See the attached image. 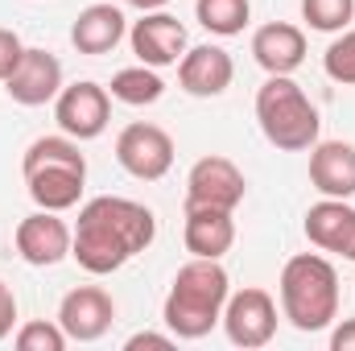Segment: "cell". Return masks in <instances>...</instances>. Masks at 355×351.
<instances>
[{"instance_id":"24","label":"cell","mask_w":355,"mask_h":351,"mask_svg":"<svg viewBox=\"0 0 355 351\" xmlns=\"http://www.w3.org/2000/svg\"><path fill=\"white\" fill-rule=\"evenodd\" d=\"M12 343L17 351H67V331L58 327V318L50 323V318H29V323H21L17 331H12Z\"/></svg>"},{"instance_id":"22","label":"cell","mask_w":355,"mask_h":351,"mask_svg":"<svg viewBox=\"0 0 355 351\" xmlns=\"http://www.w3.org/2000/svg\"><path fill=\"white\" fill-rule=\"evenodd\" d=\"M355 17V0H302V21L318 33H343Z\"/></svg>"},{"instance_id":"15","label":"cell","mask_w":355,"mask_h":351,"mask_svg":"<svg viewBox=\"0 0 355 351\" xmlns=\"http://www.w3.org/2000/svg\"><path fill=\"white\" fill-rule=\"evenodd\" d=\"M302 232H306V240L318 252H335L343 261H355V207H352V198H318L306 211Z\"/></svg>"},{"instance_id":"2","label":"cell","mask_w":355,"mask_h":351,"mask_svg":"<svg viewBox=\"0 0 355 351\" xmlns=\"http://www.w3.org/2000/svg\"><path fill=\"white\" fill-rule=\"evenodd\" d=\"M232 293V277L219 261H202L190 257L174 273L166 306H162V323L174 339H202L219 327L223 306Z\"/></svg>"},{"instance_id":"10","label":"cell","mask_w":355,"mask_h":351,"mask_svg":"<svg viewBox=\"0 0 355 351\" xmlns=\"http://www.w3.org/2000/svg\"><path fill=\"white\" fill-rule=\"evenodd\" d=\"M54 120H58V128H62L67 137H75V141H95V137H103V128H107V120H112V95H107V87H99V83H91V79H79V83H71V87L58 91V99H54Z\"/></svg>"},{"instance_id":"19","label":"cell","mask_w":355,"mask_h":351,"mask_svg":"<svg viewBox=\"0 0 355 351\" xmlns=\"http://www.w3.org/2000/svg\"><path fill=\"white\" fill-rule=\"evenodd\" d=\"M310 186L322 198H355V145L318 141L310 149Z\"/></svg>"},{"instance_id":"5","label":"cell","mask_w":355,"mask_h":351,"mask_svg":"<svg viewBox=\"0 0 355 351\" xmlns=\"http://www.w3.org/2000/svg\"><path fill=\"white\" fill-rule=\"evenodd\" d=\"M257 124L265 141L281 153H306L322 141L318 108L293 83V75H268L257 87Z\"/></svg>"},{"instance_id":"27","label":"cell","mask_w":355,"mask_h":351,"mask_svg":"<svg viewBox=\"0 0 355 351\" xmlns=\"http://www.w3.org/2000/svg\"><path fill=\"white\" fill-rule=\"evenodd\" d=\"M141 348H174V335L166 331V335H157V331H137V335H128L124 339V351H141Z\"/></svg>"},{"instance_id":"29","label":"cell","mask_w":355,"mask_h":351,"mask_svg":"<svg viewBox=\"0 0 355 351\" xmlns=\"http://www.w3.org/2000/svg\"><path fill=\"white\" fill-rule=\"evenodd\" d=\"M128 8H137V12H157V8H166L170 0H124Z\"/></svg>"},{"instance_id":"12","label":"cell","mask_w":355,"mask_h":351,"mask_svg":"<svg viewBox=\"0 0 355 351\" xmlns=\"http://www.w3.org/2000/svg\"><path fill=\"white\" fill-rule=\"evenodd\" d=\"M116 323V302L103 285H75L58 302V327L67 331L71 343H95L112 331Z\"/></svg>"},{"instance_id":"21","label":"cell","mask_w":355,"mask_h":351,"mask_svg":"<svg viewBox=\"0 0 355 351\" xmlns=\"http://www.w3.org/2000/svg\"><path fill=\"white\" fill-rule=\"evenodd\" d=\"M194 21L215 37H236L252 21V0H194Z\"/></svg>"},{"instance_id":"1","label":"cell","mask_w":355,"mask_h":351,"mask_svg":"<svg viewBox=\"0 0 355 351\" xmlns=\"http://www.w3.org/2000/svg\"><path fill=\"white\" fill-rule=\"evenodd\" d=\"M153 240H157V215L145 203L124 194H99L79 207L71 257L83 273L107 277L120 273L132 257H141Z\"/></svg>"},{"instance_id":"6","label":"cell","mask_w":355,"mask_h":351,"mask_svg":"<svg viewBox=\"0 0 355 351\" xmlns=\"http://www.w3.org/2000/svg\"><path fill=\"white\" fill-rule=\"evenodd\" d=\"M174 153H178L174 137L162 124H149V120H132L116 137V162L137 182H162L174 170Z\"/></svg>"},{"instance_id":"25","label":"cell","mask_w":355,"mask_h":351,"mask_svg":"<svg viewBox=\"0 0 355 351\" xmlns=\"http://www.w3.org/2000/svg\"><path fill=\"white\" fill-rule=\"evenodd\" d=\"M21 54H25V42L17 37V29H4V25H0V83L17 71Z\"/></svg>"},{"instance_id":"11","label":"cell","mask_w":355,"mask_h":351,"mask_svg":"<svg viewBox=\"0 0 355 351\" xmlns=\"http://www.w3.org/2000/svg\"><path fill=\"white\" fill-rule=\"evenodd\" d=\"M128 46L137 54V62L162 71V67H178V58L190 50L186 42V25L174 12L157 8V12H141V21L128 25Z\"/></svg>"},{"instance_id":"9","label":"cell","mask_w":355,"mask_h":351,"mask_svg":"<svg viewBox=\"0 0 355 351\" xmlns=\"http://www.w3.org/2000/svg\"><path fill=\"white\" fill-rule=\"evenodd\" d=\"M71 240H75V228H67L62 211H33L17 223L12 232V244H17V257L33 268H54L71 257Z\"/></svg>"},{"instance_id":"7","label":"cell","mask_w":355,"mask_h":351,"mask_svg":"<svg viewBox=\"0 0 355 351\" xmlns=\"http://www.w3.org/2000/svg\"><path fill=\"white\" fill-rule=\"evenodd\" d=\"M277 318L281 314H277L272 293L261 289V285H248V289L227 293V306H223L219 327H223L227 343H236V348H244V351H257V348H268L272 343Z\"/></svg>"},{"instance_id":"26","label":"cell","mask_w":355,"mask_h":351,"mask_svg":"<svg viewBox=\"0 0 355 351\" xmlns=\"http://www.w3.org/2000/svg\"><path fill=\"white\" fill-rule=\"evenodd\" d=\"M17 331V293L0 281V343Z\"/></svg>"},{"instance_id":"16","label":"cell","mask_w":355,"mask_h":351,"mask_svg":"<svg viewBox=\"0 0 355 351\" xmlns=\"http://www.w3.org/2000/svg\"><path fill=\"white\" fill-rule=\"evenodd\" d=\"M182 244L190 257L223 261L236 244V211L219 207H182Z\"/></svg>"},{"instance_id":"13","label":"cell","mask_w":355,"mask_h":351,"mask_svg":"<svg viewBox=\"0 0 355 351\" xmlns=\"http://www.w3.org/2000/svg\"><path fill=\"white\" fill-rule=\"evenodd\" d=\"M62 83V62L50 54V50H37V46H25L17 71L4 79V91L12 103L21 108H42V103H54Z\"/></svg>"},{"instance_id":"17","label":"cell","mask_w":355,"mask_h":351,"mask_svg":"<svg viewBox=\"0 0 355 351\" xmlns=\"http://www.w3.org/2000/svg\"><path fill=\"white\" fill-rule=\"evenodd\" d=\"M124 37H128V17H124L120 4H107V0L87 4V8L75 17V25H71V46H75L79 54H91V58L112 54Z\"/></svg>"},{"instance_id":"18","label":"cell","mask_w":355,"mask_h":351,"mask_svg":"<svg viewBox=\"0 0 355 351\" xmlns=\"http://www.w3.org/2000/svg\"><path fill=\"white\" fill-rule=\"evenodd\" d=\"M252 58L265 75H293L306 62V33L289 21H268L252 33Z\"/></svg>"},{"instance_id":"14","label":"cell","mask_w":355,"mask_h":351,"mask_svg":"<svg viewBox=\"0 0 355 351\" xmlns=\"http://www.w3.org/2000/svg\"><path fill=\"white\" fill-rule=\"evenodd\" d=\"M232 79H236V62H232V54L223 46L202 42V46H190L178 58V87L186 91V95H194V99L223 95V91L232 87Z\"/></svg>"},{"instance_id":"8","label":"cell","mask_w":355,"mask_h":351,"mask_svg":"<svg viewBox=\"0 0 355 351\" xmlns=\"http://www.w3.org/2000/svg\"><path fill=\"white\" fill-rule=\"evenodd\" d=\"M248 194V178L232 157H198L186 174V203L182 207H219V211H236Z\"/></svg>"},{"instance_id":"20","label":"cell","mask_w":355,"mask_h":351,"mask_svg":"<svg viewBox=\"0 0 355 351\" xmlns=\"http://www.w3.org/2000/svg\"><path fill=\"white\" fill-rule=\"evenodd\" d=\"M107 95L120 99V103H128V108H149V103H157L166 95V79H162V71H153L145 62L120 67L112 75V83H107Z\"/></svg>"},{"instance_id":"28","label":"cell","mask_w":355,"mask_h":351,"mask_svg":"<svg viewBox=\"0 0 355 351\" xmlns=\"http://www.w3.org/2000/svg\"><path fill=\"white\" fill-rule=\"evenodd\" d=\"M331 351H355V318H343L331 331Z\"/></svg>"},{"instance_id":"3","label":"cell","mask_w":355,"mask_h":351,"mask_svg":"<svg viewBox=\"0 0 355 351\" xmlns=\"http://www.w3.org/2000/svg\"><path fill=\"white\" fill-rule=\"evenodd\" d=\"M281 293V318L297 327L302 335L327 331L339 318V273L322 252H297L289 257L277 281Z\"/></svg>"},{"instance_id":"23","label":"cell","mask_w":355,"mask_h":351,"mask_svg":"<svg viewBox=\"0 0 355 351\" xmlns=\"http://www.w3.org/2000/svg\"><path fill=\"white\" fill-rule=\"evenodd\" d=\"M322 71H327L331 83L355 87V25H347L343 33H335V42L322 54Z\"/></svg>"},{"instance_id":"4","label":"cell","mask_w":355,"mask_h":351,"mask_svg":"<svg viewBox=\"0 0 355 351\" xmlns=\"http://www.w3.org/2000/svg\"><path fill=\"white\" fill-rule=\"evenodd\" d=\"M25 190L42 211H71L87 186V157L79 153L75 137H37L21 157Z\"/></svg>"}]
</instances>
